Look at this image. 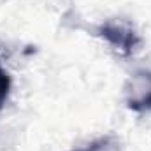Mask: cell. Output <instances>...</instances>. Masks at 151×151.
Returning <instances> with one entry per match:
<instances>
[{
  "label": "cell",
  "mask_w": 151,
  "mask_h": 151,
  "mask_svg": "<svg viewBox=\"0 0 151 151\" xmlns=\"http://www.w3.org/2000/svg\"><path fill=\"white\" fill-rule=\"evenodd\" d=\"M9 90H11V77L4 69H0V109L4 107V104L9 97Z\"/></svg>",
  "instance_id": "3957f363"
},
{
  "label": "cell",
  "mask_w": 151,
  "mask_h": 151,
  "mask_svg": "<svg viewBox=\"0 0 151 151\" xmlns=\"http://www.w3.org/2000/svg\"><path fill=\"white\" fill-rule=\"evenodd\" d=\"M84 151H90V150H84Z\"/></svg>",
  "instance_id": "277c9868"
},
{
  "label": "cell",
  "mask_w": 151,
  "mask_h": 151,
  "mask_svg": "<svg viewBox=\"0 0 151 151\" xmlns=\"http://www.w3.org/2000/svg\"><path fill=\"white\" fill-rule=\"evenodd\" d=\"M128 107L137 113L151 111V72H137L132 79L130 97L127 100Z\"/></svg>",
  "instance_id": "7a4b0ae2"
},
{
  "label": "cell",
  "mask_w": 151,
  "mask_h": 151,
  "mask_svg": "<svg viewBox=\"0 0 151 151\" xmlns=\"http://www.w3.org/2000/svg\"><path fill=\"white\" fill-rule=\"evenodd\" d=\"M100 35L125 55L132 53L139 46V35L123 21H107L106 25H102Z\"/></svg>",
  "instance_id": "6da1fadb"
}]
</instances>
